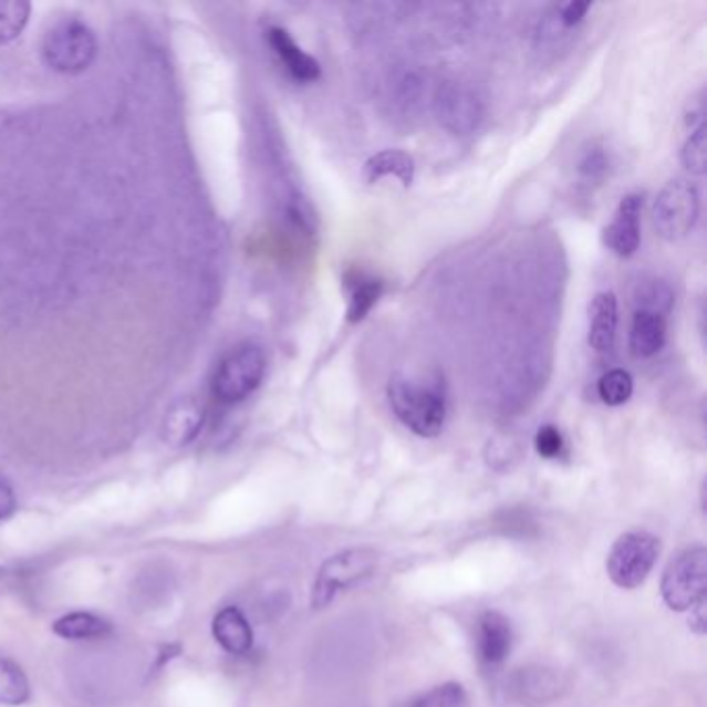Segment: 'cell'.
<instances>
[{
  "label": "cell",
  "instance_id": "obj_1",
  "mask_svg": "<svg viewBox=\"0 0 707 707\" xmlns=\"http://www.w3.org/2000/svg\"><path fill=\"white\" fill-rule=\"evenodd\" d=\"M388 403L398 422L422 438H436L445 428L446 401L438 388L395 376L388 384Z\"/></svg>",
  "mask_w": 707,
  "mask_h": 707
},
{
  "label": "cell",
  "instance_id": "obj_2",
  "mask_svg": "<svg viewBox=\"0 0 707 707\" xmlns=\"http://www.w3.org/2000/svg\"><path fill=\"white\" fill-rule=\"evenodd\" d=\"M98 42L92 28L77 17H65L50 28L42 42L46 65L65 75L83 73L94 63Z\"/></svg>",
  "mask_w": 707,
  "mask_h": 707
},
{
  "label": "cell",
  "instance_id": "obj_3",
  "mask_svg": "<svg viewBox=\"0 0 707 707\" xmlns=\"http://www.w3.org/2000/svg\"><path fill=\"white\" fill-rule=\"evenodd\" d=\"M266 353L262 346L241 345L227 353L216 365L210 391L218 403L237 405L253 395L266 374Z\"/></svg>",
  "mask_w": 707,
  "mask_h": 707
},
{
  "label": "cell",
  "instance_id": "obj_4",
  "mask_svg": "<svg viewBox=\"0 0 707 707\" xmlns=\"http://www.w3.org/2000/svg\"><path fill=\"white\" fill-rule=\"evenodd\" d=\"M707 550L692 545L668 562L662 575V597L675 612H689L706 602Z\"/></svg>",
  "mask_w": 707,
  "mask_h": 707
},
{
  "label": "cell",
  "instance_id": "obj_5",
  "mask_svg": "<svg viewBox=\"0 0 707 707\" xmlns=\"http://www.w3.org/2000/svg\"><path fill=\"white\" fill-rule=\"evenodd\" d=\"M380 554L374 548H349L330 557L318 571L313 583V609H326L334 595L362 583L376 573Z\"/></svg>",
  "mask_w": 707,
  "mask_h": 707
},
{
  "label": "cell",
  "instance_id": "obj_6",
  "mask_svg": "<svg viewBox=\"0 0 707 707\" xmlns=\"http://www.w3.org/2000/svg\"><path fill=\"white\" fill-rule=\"evenodd\" d=\"M699 189L689 179H673L659 189L652 206L654 229L666 241H680L695 229L699 218Z\"/></svg>",
  "mask_w": 707,
  "mask_h": 707
},
{
  "label": "cell",
  "instance_id": "obj_7",
  "mask_svg": "<svg viewBox=\"0 0 707 707\" xmlns=\"http://www.w3.org/2000/svg\"><path fill=\"white\" fill-rule=\"evenodd\" d=\"M659 557V540L647 531L623 533L610 548L606 571L621 590H635L645 583Z\"/></svg>",
  "mask_w": 707,
  "mask_h": 707
},
{
  "label": "cell",
  "instance_id": "obj_8",
  "mask_svg": "<svg viewBox=\"0 0 707 707\" xmlns=\"http://www.w3.org/2000/svg\"><path fill=\"white\" fill-rule=\"evenodd\" d=\"M434 113L446 132L471 135L484 121V102L462 83H445L434 96Z\"/></svg>",
  "mask_w": 707,
  "mask_h": 707
},
{
  "label": "cell",
  "instance_id": "obj_9",
  "mask_svg": "<svg viewBox=\"0 0 707 707\" xmlns=\"http://www.w3.org/2000/svg\"><path fill=\"white\" fill-rule=\"evenodd\" d=\"M643 196L628 194L621 199L614 218L602 232V241L618 258H631L642 246Z\"/></svg>",
  "mask_w": 707,
  "mask_h": 707
},
{
  "label": "cell",
  "instance_id": "obj_10",
  "mask_svg": "<svg viewBox=\"0 0 707 707\" xmlns=\"http://www.w3.org/2000/svg\"><path fill=\"white\" fill-rule=\"evenodd\" d=\"M266 40L272 52L280 59L287 73L301 83H312L320 80L322 66L295 42V38L280 25H272L266 32Z\"/></svg>",
  "mask_w": 707,
  "mask_h": 707
},
{
  "label": "cell",
  "instance_id": "obj_11",
  "mask_svg": "<svg viewBox=\"0 0 707 707\" xmlns=\"http://www.w3.org/2000/svg\"><path fill=\"white\" fill-rule=\"evenodd\" d=\"M512 645L510 621L498 610L481 612L477 621V652L486 664H502Z\"/></svg>",
  "mask_w": 707,
  "mask_h": 707
},
{
  "label": "cell",
  "instance_id": "obj_12",
  "mask_svg": "<svg viewBox=\"0 0 707 707\" xmlns=\"http://www.w3.org/2000/svg\"><path fill=\"white\" fill-rule=\"evenodd\" d=\"M618 330V301L610 291L593 297L590 305V334L588 341L595 353H609Z\"/></svg>",
  "mask_w": 707,
  "mask_h": 707
},
{
  "label": "cell",
  "instance_id": "obj_13",
  "mask_svg": "<svg viewBox=\"0 0 707 707\" xmlns=\"http://www.w3.org/2000/svg\"><path fill=\"white\" fill-rule=\"evenodd\" d=\"M666 318L652 312L633 313L631 332H628V349L637 360H649L658 355L666 345Z\"/></svg>",
  "mask_w": 707,
  "mask_h": 707
},
{
  "label": "cell",
  "instance_id": "obj_14",
  "mask_svg": "<svg viewBox=\"0 0 707 707\" xmlns=\"http://www.w3.org/2000/svg\"><path fill=\"white\" fill-rule=\"evenodd\" d=\"M204 407L196 398H181L177 401L170 412L166 413L163 436L170 446L189 445L196 440L199 429L204 426Z\"/></svg>",
  "mask_w": 707,
  "mask_h": 707
},
{
  "label": "cell",
  "instance_id": "obj_15",
  "mask_svg": "<svg viewBox=\"0 0 707 707\" xmlns=\"http://www.w3.org/2000/svg\"><path fill=\"white\" fill-rule=\"evenodd\" d=\"M345 287L349 291L346 322L360 324L367 318V313L374 310L380 297L384 295V280L370 277L360 270H353L345 277Z\"/></svg>",
  "mask_w": 707,
  "mask_h": 707
},
{
  "label": "cell",
  "instance_id": "obj_16",
  "mask_svg": "<svg viewBox=\"0 0 707 707\" xmlns=\"http://www.w3.org/2000/svg\"><path fill=\"white\" fill-rule=\"evenodd\" d=\"M216 642L222 649L235 656H243L253 645V631L246 618V614L235 606L220 610L212 623Z\"/></svg>",
  "mask_w": 707,
  "mask_h": 707
},
{
  "label": "cell",
  "instance_id": "obj_17",
  "mask_svg": "<svg viewBox=\"0 0 707 707\" xmlns=\"http://www.w3.org/2000/svg\"><path fill=\"white\" fill-rule=\"evenodd\" d=\"M365 181L378 183L386 177H393L403 183V187H409L415 179V163L412 156L401 149H382L374 154L363 166Z\"/></svg>",
  "mask_w": 707,
  "mask_h": 707
},
{
  "label": "cell",
  "instance_id": "obj_18",
  "mask_svg": "<svg viewBox=\"0 0 707 707\" xmlns=\"http://www.w3.org/2000/svg\"><path fill=\"white\" fill-rule=\"evenodd\" d=\"M560 676L548 668H527L514 675L512 689L521 701L527 704H543L554 699L560 692Z\"/></svg>",
  "mask_w": 707,
  "mask_h": 707
},
{
  "label": "cell",
  "instance_id": "obj_19",
  "mask_svg": "<svg viewBox=\"0 0 707 707\" xmlns=\"http://www.w3.org/2000/svg\"><path fill=\"white\" fill-rule=\"evenodd\" d=\"M52 631L63 640H94L111 633V623L92 612H71L59 618Z\"/></svg>",
  "mask_w": 707,
  "mask_h": 707
},
{
  "label": "cell",
  "instance_id": "obj_20",
  "mask_svg": "<svg viewBox=\"0 0 707 707\" xmlns=\"http://www.w3.org/2000/svg\"><path fill=\"white\" fill-rule=\"evenodd\" d=\"M675 305V293L668 282L652 279L643 280L635 291V312H652L668 315Z\"/></svg>",
  "mask_w": 707,
  "mask_h": 707
},
{
  "label": "cell",
  "instance_id": "obj_21",
  "mask_svg": "<svg viewBox=\"0 0 707 707\" xmlns=\"http://www.w3.org/2000/svg\"><path fill=\"white\" fill-rule=\"evenodd\" d=\"M30 697V683L13 659L0 658V706H21Z\"/></svg>",
  "mask_w": 707,
  "mask_h": 707
},
{
  "label": "cell",
  "instance_id": "obj_22",
  "mask_svg": "<svg viewBox=\"0 0 707 707\" xmlns=\"http://www.w3.org/2000/svg\"><path fill=\"white\" fill-rule=\"evenodd\" d=\"M633 376L626 370H610L602 378L597 380V396L609 407H621L633 396Z\"/></svg>",
  "mask_w": 707,
  "mask_h": 707
},
{
  "label": "cell",
  "instance_id": "obj_23",
  "mask_svg": "<svg viewBox=\"0 0 707 707\" xmlns=\"http://www.w3.org/2000/svg\"><path fill=\"white\" fill-rule=\"evenodd\" d=\"M610 165L612 163H610L609 149L593 144L592 148H588L581 154V158L576 163L579 181L588 187L602 185L610 175Z\"/></svg>",
  "mask_w": 707,
  "mask_h": 707
},
{
  "label": "cell",
  "instance_id": "obj_24",
  "mask_svg": "<svg viewBox=\"0 0 707 707\" xmlns=\"http://www.w3.org/2000/svg\"><path fill=\"white\" fill-rule=\"evenodd\" d=\"M30 4L23 0H0V46L13 42L25 30Z\"/></svg>",
  "mask_w": 707,
  "mask_h": 707
},
{
  "label": "cell",
  "instance_id": "obj_25",
  "mask_svg": "<svg viewBox=\"0 0 707 707\" xmlns=\"http://www.w3.org/2000/svg\"><path fill=\"white\" fill-rule=\"evenodd\" d=\"M680 163L692 175H697V177L706 175L707 144L706 127L704 125L689 133L685 146L680 149Z\"/></svg>",
  "mask_w": 707,
  "mask_h": 707
},
{
  "label": "cell",
  "instance_id": "obj_26",
  "mask_svg": "<svg viewBox=\"0 0 707 707\" xmlns=\"http://www.w3.org/2000/svg\"><path fill=\"white\" fill-rule=\"evenodd\" d=\"M467 692L459 683H445L436 689L417 697L412 707H465L467 706Z\"/></svg>",
  "mask_w": 707,
  "mask_h": 707
},
{
  "label": "cell",
  "instance_id": "obj_27",
  "mask_svg": "<svg viewBox=\"0 0 707 707\" xmlns=\"http://www.w3.org/2000/svg\"><path fill=\"white\" fill-rule=\"evenodd\" d=\"M536 450L543 459H559L564 450V438L557 426H542L536 434Z\"/></svg>",
  "mask_w": 707,
  "mask_h": 707
},
{
  "label": "cell",
  "instance_id": "obj_28",
  "mask_svg": "<svg viewBox=\"0 0 707 707\" xmlns=\"http://www.w3.org/2000/svg\"><path fill=\"white\" fill-rule=\"evenodd\" d=\"M590 9H592L590 2H566V4L557 7L554 15H557L560 25H562L564 30H573V28H576V25L588 17Z\"/></svg>",
  "mask_w": 707,
  "mask_h": 707
},
{
  "label": "cell",
  "instance_id": "obj_29",
  "mask_svg": "<svg viewBox=\"0 0 707 707\" xmlns=\"http://www.w3.org/2000/svg\"><path fill=\"white\" fill-rule=\"evenodd\" d=\"M13 510H15V493L9 486L0 484V521L7 519Z\"/></svg>",
  "mask_w": 707,
  "mask_h": 707
}]
</instances>
